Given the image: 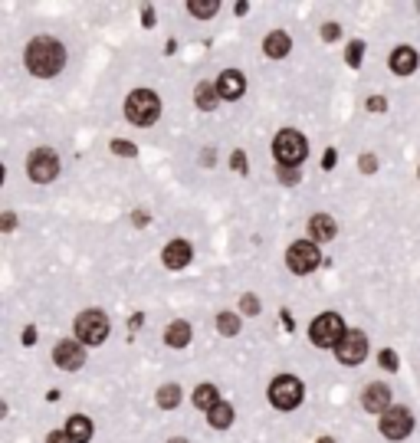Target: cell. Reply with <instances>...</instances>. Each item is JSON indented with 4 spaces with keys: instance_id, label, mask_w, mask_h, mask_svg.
Returning a JSON list of instances; mask_svg holds the SVG:
<instances>
[{
    "instance_id": "20",
    "label": "cell",
    "mask_w": 420,
    "mask_h": 443,
    "mask_svg": "<svg viewBox=\"0 0 420 443\" xmlns=\"http://www.w3.org/2000/svg\"><path fill=\"white\" fill-rule=\"evenodd\" d=\"M217 99H220V92H217L210 82H200L198 89H194V102H198V109L200 112H210V109H217Z\"/></svg>"
},
{
    "instance_id": "21",
    "label": "cell",
    "mask_w": 420,
    "mask_h": 443,
    "mask_svg": "<svg viewBox=\"0 0 420 443\" xmlns=\"http://www.w3.org/2000/svg\"><path fill=\"white\" fill-rule=\"evenodd\" d=\"M164 341H168L171 348H184L190 341V325L188 322H171L168 325V332H164Z\"/></svg>"
},
{
    "instance_id": "25",
    "label": "cell",
    "mask_w": 420,
    "mask_h": 443,
    "mask_svg": "<svg viewBox=\"0 0 420 443\" xmlns=\"http://www.w3.org/2000/svg\"><path fill=\"white\" fill-rule=\"evenodd\" d=\"M217 329H220V335H237L240 332V319L233 316V312H220L217 316Z\"/></svg>"
},
{
    "instance_id": "28",
    "label": "cell",
    "mask_w": 420,
    "mask_h": 443,
    "mask_svg": "<svg viewBox=\"0 0 420 443\" xmlns=\"http://www.w3.org/2000/svg\"><path fill=\"white\" fill-rule=\"evenodd\" d=\"M377 361H381V368H384V371H397V355L391 348L381 351V355H377Z\"/></svg>"
},
{
    "instance_id": "22",
    "label": "cell",
    "mask_w": 420,
    "mask_h": 443,
    "mask_svg": "<svg viewBox=\"0 0 420 443\" xmlns=\"http://www.w3.org/2000/svg\"><path fill=\"white\" fill-rule=\"evenodd\" d=\"M207 420H210V427H217V430H227V427L233 424V407L230 404H217V407L207 414Z\"/></svg>"
},
{
    "instance_id": "2",
    "label": "cell",
    "mask_w": 420,
    "mask_h": 443,
    "mask_svg": "<svg viewBox=\"0 0 420 443\" xmlns=\"http://www.w3.org/2000/svg\"><path fill=\"white\" fill-rule=\"evenodd\" d=\"M273 154L283 168H299V164L306 161L309 148H306V138H302L296 128H283L273 142Z\"/></svg>"
},
{
    "instance_id": "26",
    "label": "cell",
    "mask_w": 420,
    "mask_h": 443,
    "mask_svg": "<svg viewBox=\"0 0 420 443\" xmlns=\"http://www.w3.org/2000/svg\"><path fill=\"white\" fill-rule=\"evenodd\" d=\"M361 56H365V43L352 40V43H348V50H345V63H348L352 69H358L361 66Z\"/></svg>"
},
{
    "instance_id": "35",
    "label": "cell",
    "mask_w": 420,
    "mask_h": 443,
    "mask_svg": "<svg viewBox=\"0 0 420 443\" xmlns=\"http://www.w3.org/2000/svg\"><path fill=\"white\" fill-rule=\"evenodd\" d=\"M335 161H338V151H335V148H328V151H325V158H322V168H325V171H332V168H335Z\"/></svg>"
},
{
    "instance_id": "33",
    "label": "cell",
    "mask_w": 420,
    "mask_h": 443,
    "mask_svg": "<svg viewBox=\"0 0 420 443\" xmlns=\"http://www.w3.org/2000/svg\"><path fill=\"white\" fill-rule=\"evenodd\" d=\"M338 33H342V30H338V23H325V26H322V40H328V43L338 40Z\"/></svg>"
},
{
    "instance_id": "12",
    "label": "cell",
    "mask_w": 420,
    "mask_h": 443,
    "mask_svg": "<svg viewBox=\"0 0 420 443\" xmlns=\"http://www.w3.org/2000/svg\"><path fill=\"white\" fill-rule=\"evenodd\" d=\"M361 404H365V410H371V414L391 410V391H387V384H371V388H365Z\"/></svg>"
},
{
    "instance_id": "11",
    "label": "cell",
    "mask_w": 420,
    "mask_h": 443,
    "mask_svg": "<svg viewBox=\"0 0 420 443\" xmlns=\"http://www.w3.org/2000/svg\"><path fill=\"white\" fill-rule=\"evenodd\" d=\"M53 361L63 368V371H79V368L86 365V351L79 341H60L56 351H53Z\"/></svg>"
},
{
    "instance_id": "16",
    "label": "cell",
    "mask_w": 420,
    "mask_h": 443,
    "mask_svg": "<svg viewBox=\"0 0 420 443\" xmlns=\"http://www.w3.org/2000/svg\"><path fill=\"white\" fill-rule=\"evenodd\" d=\"M309 233H312V240H318V243H328V240H335L338 227H335V220L328 213H316L309 220Z\"/></svg>"
},
{
    "instance_id": "8",
    "label": "cell",
    "mask_w": 420,
    "mask_h": 443,
    "mask_svg": "<svg viewBox=\"0 0 420 443\" xmlns=\"http://www.w3.org/2000/svg\"><path fill=\"white\" fill-rule=\"evenodd\" d=\"M414 430V417L407 407H391L384 410V417H381V434L387 440H404V437Z\"/></svg>"
},
{
    "instance_id": "31",
    "label": "cell",
    "mask_w": 420,
    "mask_h": 443,
    "mask_svg": "<svg viewBox=\"0 0 420 443\" xmlns=\"http://www.w3.org/2000/svg\"><path fill=\"white\" fill-rule=\"evenodd\" d=\"M230 164H233V171H240V174H247V171H249V164H247V154H243V151H233Z\"/></svg>"
},
{
    "instance_id": "4",
    "label": "cell",
    "mask_w": 420,
    "mask_h": 443,
    "mask_svg": "<svg viewBox=\"0 0 420 443\" xmlns=\"http://www.w3.org/2000/svg\"><path fill=\"white\" fill-rule=\"evenodd\" d=\"M345 322L342 316H335V312H325V316H318L309 329V341L318 345V348H338L345 338Z\"/></svg>"
},
{
    "instance_id": "7",
    "label": "cell",
    "mask_w": 420,
    "mask_h": 443,
    "mask_svg": "<svg viewBox=\"0 0 420 443\" xmlns=\"http://www.w3.org/2000/svg\"><path fill=\"white\" fill-rule=\"evenodd\" d=\"M286 263H289L292 273H312L318 263H322V253H318V247L312 243V240H299V243H292L289 253H286Z\"/></svg>"
},
{
    "instance_id": "15",
    "label": "cell",
    "mask_w": 420,
    "mask_h": 443,
    "mask_svg": "<svg viewBox=\"0 0 420 443\" xmlns=\"http://www.w3.org/2000/svg\"><path fill=\"white\" fill-rule=\"evenodd\" d=\"M391 69H394L397 76H411L414 69H417V50H411V46H397V50L391 53Z\"/></svg>"
},
{
    "instance_id": "14",
    "label": "cell",
    "mask_w": 420,
    "mask_h": 443,
    "mask_svg": "<svg viewBox=\"0 0 420 443\" xmlns=\"http://www.w3.org/2000/svg\"><path fill=\"white\" fill-rule=\"evenodd\" d=\"M190 256H194V250H190V243H184V240H171L168 247H164L161 260L168 269H184V266L190 263Z\"/></svg>"
},
{
    "instance_id": "3",
    "label": "cell",
    "mask_w": 420,
    "mask_h": 443,
    "mask_svg": "<svg viewBox=\"0 0 420 443\" xmlns=\"http://www.w3.org/2000/svg\"><path fill=\"white\" fill-rule=\"evenodd\" d=\"M125 115H129V122H135V125H151V122H158V115H161V99H158L155 92H148V89H135V92L125 99Z\"/></svg>"
},
{
    "instance_id": "17",
    "label": "cell",
    "mask_w": 420,
    "mask_h": 443,
    "mask_svg": "<svg viewBox=\"0 0 420 443\" xmlns=\"http://www.w3.org/2000/svg\"><path fill=\"white\" fill-rule=\"evenodd\" d=\"M263 50H266V56H273V60H283V56H289V50H292L289 33H283V30L269 33V36H266V43H263Z\"/></svg>"
},
{
    "instance_id": "38",
    "label": "cell",
    "mask_w": 420,
    "mask_h": 443,
    "mask_svg": "<svg viewBox=\"0 0 420 443\" xmlns=\"http://www.w3.org/2000/svg\"><path fill=\"white\" fill-rule=\"evenodd\" d=\"M33 341H36V329L33 325H26L23 329V345H33Z\"/></svg>"
},
{
    "instance_id": "34",
    "label": "cell",
    "mask_w": 420,
    "mask_h": 443,
    "mask_svg": "<svg viewBox=\"0 0 420 443\" xmlns=\"http://www.w3.org/2000/svg\"><path fill=\"white\" fill-rule=\"evenodd\" d=\"M46 443H72V437H69L66 430H53V434L46 437Z\"/></svg>"
},
{
    "instance_id": "1",
    "label": "cell",
    "mask_w": 420,
    "mask_h": 443,
    "mask_svg": "<svg viewBox=\"0 0 420 443\" xmlns=\"http://www.w3.org/2000/svg\"><path fill=\"white\" fill-rule=\"evenodd\" d=\"M66 66V50H63L60 40L53 36H36L30 46H26V69L40 79L56 76L60 69Z\"/></svg>"
},
{
    "instance_id": "6",
    "label": "cell",
    "mask_w": 420,
    "mask_h": 443,
    "mask_svg": "<svg viewBox=\"0 0 420 443\" xmlns=\"http://www.w3.org/2000/svg\"><path fill=\"white\" fill-rule=\"evenodd\" d=\"M76 335L79 341H86V345H102L109 338V319L99 312V309H89L82 316L76 319Z\"/></svg>"
},
{
    "instance_id": "24",
    "label": "cell",
    "mask_w": 420,
    "mask_h": 443,
    "mask_svg": "<svg viewBox=\"0 0 420 443\" xmlns=\"http://www.w3.org/2000/svg\"><path fill=\"white\" fill-rule=\"evenodd\" d=\"M178 404H181V388L178 384H164L161 391H158V407L171 410V407H178Z\"/></svg>"
},
{
    "instance_id": "13",
    "label": "cell",
    "mask_w": 420,
    "mask_h": 443,
    "mask_svg": "<svg viewBox=\"0 0 420 443\" xmlns=\"http://www.w3.org/2000/svg\"><path fill=\"white\" fill-rule=\"evenodd\" d=\"M217 92L223 99H240L247 92V79H243L240 69H223L220 73V82H217Z\"/></svg>"
},
{
    "instance_id": "23",
    "label": "cell",
    "mask_w": 420,
    "mask_h": 443,
    "mask_svg": "<svg viewBox=\"0 0 420 443\" xmlns=\"http://www.w3.org/2000/svg\"><path fill=\"white\" fill-rule=\"evenodd\" d=\"M188 10L200 20H210L217 10H220V4H217V0H188Z\"/></svg>"
},
{
    "instance_id": "37",
    "label": "cell",
    "mask_w": 420,
    "mask_h": 443,
    "mask_svg": "<svg viewBox=\"0 0 420 443\" xmlns=\"http://www.w3.org/2000/svg\"><path fill=\"white\" fill-rule=\"evenodd\" d=\"M141 23H145V26H155V10H151V7L141 10Z\"/></svg>"
},
{
    "instance_id": "36",
    "label": "cell",
    "mask_w": 420,
    "mask_h": 443,
    "mask_svg": "<svg viewBox=\"0 0 420 443\" xmlns=\"http://www.w3.org/2000/svg\"><path fill=\"white\" fill-rule=\"evenodd\" d=\"M368 109H371V112H384V109H387V102L381 99V95H375V99H368Z\"/></svg>"
},
{
    "instance_id": "42",
    "label": "cell",
    "mask_w": 420,
    "mask_h": 443,
    "mask_svg": "<svg viewBox=\"0 0 420 443\" xmlns=\"http://www.w3.org/2000/svg\"><path fill=\"white\" fill-rule=\"evenodd\" d=\"M417 174H420V171H417Z\"/></svg>"
},
{
    "instance_id": "41",
    "label": "cell",
    "mask_w": 420,
    "mask_h": 443,
    "mask_svg": "<svg viewBox=\"0 0 420 443\" xmlns=\"http://www.w3.org/2000/svg\"><path fill=\"white\" fill-rule=\"evenodd\" d=\"M168 443H188V440H168Z\"/></svg>"
},
{
    "instance_id": "10",
    "label": "cell",
    "mask_w": 420,
    "mask_h": 443,
    "mask_svg": "<svg viewBox=\"0 0 420 443\" xmlns=\"http://www.w3.org/2000/svg\"><path fill=\"white\" fill-rule=\"evenodd\" d=\"M335 355H338L342 365H361L365 355H368V335L365 332H348L342 338V345L335 348Z\"/></svg>"
},
{
    "instance_id": "27",
    "label": "cell",
    "mask_w": 420,
    "mask_h": 443,
    "mask_svg": "<svg viewBox=\"0 0 420 443\" xmlns=\"http://www.w3.org/2000/svg\"><path fill=\"white\" fill-rule=\"evenodd\" d=\"M112 151L119 154V158H135L138 148L131 145V142H122V138H115V142H112Z\"/></svg>"
},
{
    "instance_id": "18",
    "label": "cell",
    "mask_w": 420,
    "mask_h": 443,
    "mask_svg": "<svg viewBox=\"0 0 420 443\" xmlns=\"http://www.w3.org/2000/svg\"><path fill=\"white\" fill-rule=\"evenodd\" d=\"M66 434L72 437V443H89V440H92V420H89V417H82V414H76V417H69Z\"/></svg>"
},
{
    "instance_id": "5",
    "label": "cell",
    "mask_w": 420,
    "mask_h": 443,
    "mask_svg": "<svg viewBox=\"0 0 420 443\" xmlns=\"http://www.w3.org/2000/svg\"><path fill=\"white\" fill-rule=\"evenodd\" d=\"M269 401L279 410H292L302 404V381L292 375H279L273 384H269Z\"/></svg>"
},
{
    "instance_id": "39",
    "label": "cell",
    "mask_w": 420,
    "mask_h": 443,
    "mask_svg": "<svg viewBox=\"0 0 420 443\" xmlns=\"http://www.w3.org/2000/svg\"><path fill=\"white\" fill-rule=\"evenodd\" d=\"M14 227H17V217H14V213H4V230H14Z\"/></svg>"
},
{
    "instance_id": "32",
    "label": "cell",
    "mask_w": 420,
    "mask_h": 443,
    "mask_svg": "<svg viewBox=\"0 0 420 443\" xmlns=\"http://www.w3.org/2000/svg\"><path fill=\"white\" fill-rule=\"evenodd\" d=\"M358 168L371 174V171H377V158H375V154H361V158H358Z\"/></svg>"
},
{
    "instance_id": "40",
    "label": "cell",
    "mask_w": 420,
    "mask_h": 443,
    "mask_svg": "<svg viewBox=\"0 0 420 443\" xmlns=\"http://www.w3.org/2000/svg\"><path fill=\"white\" fill-rule=\"evenodd\" d=\"M316 443H335V440H332V437H322V440H316Z\"/></svg>"
},
{
    "instance_id": "30",
    "label": "cell",
    "mask_w": 420,
    "mask_h": 443,
    "mask_svg": "<svg viewBox=\"0 0 420 443\" xmlns=\"http://www.w3.org/2000/svg\"><path fill=\"white\" fill-rule=\"evenodd\" d=\"M240 312H247V316H257V312H259V299L257 296H243Z\"/></svg>"
},
{
    "instance_id": "19",
    "label": "cell",
    "mask_w": 420,
    "mask_h": 443,
    "mask_svg": "<svg viewBox=\"0 0 420 443\" xmlns=\"http://www.w3.org/2000/svg\"><path fill=\"white\" fill-rule=\"evenodd\" d=\"M194 404H198L200 410H207V414H210V410L220 404V391H217L214 384H200L198 391H194Z\"/></svg>"
},
{
    "instance_id": "9",
    "label": "cell",
    "mask_w": 420,
    "mask_h": 443,
    "mask_svg": "<svg viewBox=\"0 0 420 443\" xmlns=\"http://www.w3.org/2000/svg\"><path fill=\"white\" fill-rule=\"evenodd\" d=\"M56 174H60V158H56V151H50V148L33 151V158H30V178H33L36 184H50Z\"/></svg>"
},
{
    "instance_id": "29",
    "label": "cell",
    "mask_w": 420,
    "mask_h": 443,
    "mask_svg": "<svg viewBox=\"0 0 420 443\" xmlns=\"http://www.w3.org/2000/svg\"><path fill=\"white\" fill-rule=\"evenodd\" d=\"M276 174H279V181H283V184H299V171H296V168H283V164H279V168H276Z\"/></svg>"
}]
</instances>
